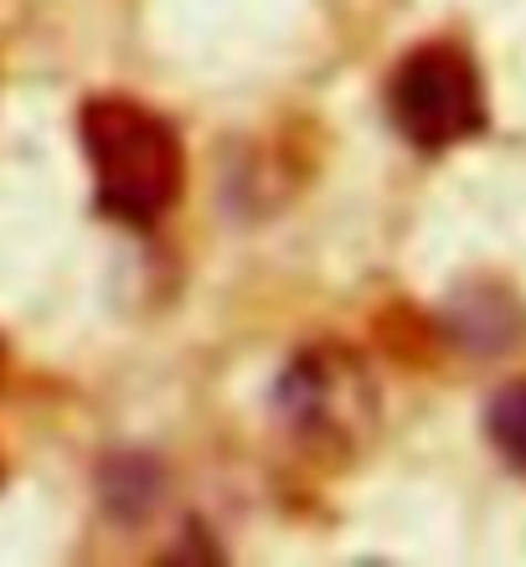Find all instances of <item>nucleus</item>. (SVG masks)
<instances>
[{"label": "nucleus", "mask_w": 526, "mask_h": 567, "mask_svg": "<svg viewBox=\"0 0 526 567\" xmlns=\"http://www.w3.org/2000/svg\"><path fill=\"white\" fill-rule=\"evenodd\" d=\"M83 150L104 212L124 223H155L181 196V145L171 124L130 99H99L83 109Z\"/></svg>", "instance_id": "1"}, {"label": "nucleus", "mask_w": 526, "mask_h": 567, "mask_svg": "<svg viewBox=\"0 0 526 567\" xmlns=\"http://www.w3.org/2000/svg\"><path fill=\"white\" fill-rule=\"evenodd\" d=\"M392 120L413 145L444 150L485 124V93L475 62L454 42L408 52L392 73Z\"/></svg>", "instance_id": "2"}, {"label": "nucleus", "mask_w": 526, "mask_h": 567, "mask_svg": "<svg viewBox=\"0 0 526 567\" xmlns=\"http://www.w3.org/2000/svg\"><path fill=\"white\" fill-rule=\"evenodd\" d=\"M491 433L516 464H526V388H506L491 403Z\"/></svg>", "instance_id": "3"}]
</instances>
